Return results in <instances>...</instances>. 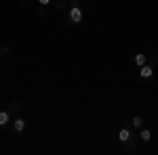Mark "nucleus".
Segmentation results:
<instances>
[{
	"label": "nucleus",
	"instance_id": "obj_10",
	"mask_svg": "<svg viewBox=\"0 0 158 155\" xmlns=\"http://www.w3.org/2000/svg\"><path fill=\"white\" fill-rule=\"evenodd\" d=\"M38 2H40V4H42V6H44V4H49L51 0H38Z\"/></svg>",
	"mask_w": 158,
	"mask_h": 155
},
{
	"label": "nucleus",
	"instance_id": "obj_3",
	"mask_svg": "<svg viewBox=\"0 0 158 155\" xmlns=\"http://www.w3.org/2000/svg\"><path fill=\"white\" fill-rule=\"evenodd\" d=\"M25 126H27V124H25V119H23V118H17L15 122H13V130H15V132H23V130H25Z\"/></svg>",
	"mask_w": 158,
	"mask_h": 155
},
{
	"label": "nucleus",
	"instance_id": "obj_2",
	"mask_svg": "<svg viewBox=\"0 0 158 155\" xmlns=\"http://www.w3.org/2000/svg\"><path fill=\"white\" fill-rule=\"evenodd\" d=\"M152 76H154V67L152 65H141L139 67V78L141 80H150Z\"/></svg>",
	"mask_w": 158,
	"mask_h": 155
},
{
	"label": "nucleus",
	"instance_id": "obj_5",
	"mask_svg": "<svg viewBox=\"0 0 158 155\" xmlns=\"http://www.w3.org/2000/svg\"><path fill=\"white\" fill-rule=\"evenodd\" d=\"M133 61H135L137 67H141V65H146V63H148V57L143 55V52H137V55L133 57Z\"/></svg>",
	"mask_w": 158,
	"mask_h": 155
},
{
	"label": "nucleus",
	"instance_id": "obj_4",
	"mask_svg": "<svg viewBox=\"0 0 158 155\" xmlns=\"http://www.w3.org/2000/svg\"><path fill=\"white\" fill-rule=\"evenodd\" d=\"M118 138H120L122 143H131V130H129V128H122V130L118 132Z\"/></svg>",
	"mask_w": 158,
	"mask_h": 155
},
{
	"label": "nucleus",
	"instance_id": "obj_1",
	"mask_svg": "<svg viewBox=\"0 0 158 155\" xmlns=\"http://www.w3.org/2000/svg\"><path fill=\"white\" fill-rule=\"evenodd\" d=\"M70 21H72L74 25L82 23V11H80V6H72V9H70Z\"/></svg>",
	"mask_w": 158,
	"mask_h": 155
},
{
	"label": "nucleus",
	"instance_id": "obj_9",
	"mask_svg": "<svg viewBox=\"0 0 158 155\" xmlns=\"http://www.w3.org/2000/svg\"><path fill=\"white\" fill-rule=\"evenodd\" d=\"M6 52H9V46H0V57L6 55Z\"/></svg>",
	"mask_w": 158,
	"mask_h": 155
},
{
	"label": "nucleus",
	"instance_id": "obj_6",
	"mask_svg": "<svg viewBox=\"0 0 158 155\" xmlns=\"http://www.w3.org/2000/svg\"><path fill=\"white\" fill-rule=\"evenodd\" d=\"M9 122H11V111H9V109H6V111H0V128L6 126Z\"/></svg>",
	"mask_w": 158,
	"mask_h": 155
},
{
	"label": "nucleus",
	"instance_id": "obj_7",
	"mask_svg": "<svg viewBox=\"0 0 158 155\" xmlns=\"http://www.w3.org/2000/svg\"><path fill=\"white\" fill-rule=\"evenodd\" d=\"M150 138H152V132L146 130V128H141V130H139V141H141V143H150Z\"/></svg>",
	"mask_w": 158,
	"mask_h": 155
},
{
	"label": "nucleus",
	"instance_id": "obj_11",
	"mask_svg": "<svg viewBox=\"0 0 158 155\" xmlns=\"http://www.w3.org/2000/svg\"><path fill=\"white\" fill-rule=\"evenodd\" d=\"M25 2H27V0H25Z\"/></svg>",
	"mask_w": 158,
	"mask_h": 155
},
{
	"label": "nucleus",
	"instance_id": "obj_8",
	"mask_svg": "<svg viewBox=\"0 0 158 155\" xmlns=\"http://www.w3.org/2000/svg\"><path fill=\"white\" fill-rule=\"evenodd\" d=\"M131 124H133V128L141 130V128H143V118H139V115H137V118H133V122H131Z\"/></svg>",
	"mask_w": 158,
	"mask_h": 155
}]
</instances>
